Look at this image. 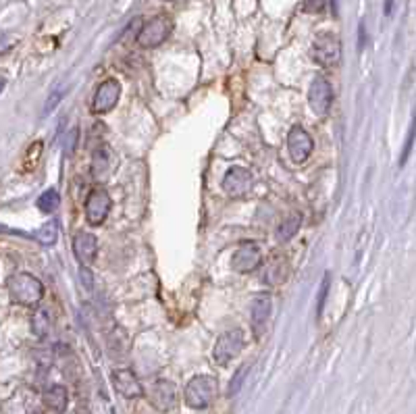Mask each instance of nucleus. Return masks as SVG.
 Segmentation results:
<instances>
[{"label":"nucleus","mask_w":416,"mask_h":414,"mask_svg":"<svg viewBox=\"0 0 416 414\" xmlns=\"http://www.w3.org/2000/svg\"><path fill=\"white\" fill-rule=\"evenodd\" d=\"M8 294L10 300L23 306H38L44 298V285L40 279H36L29 273H15L8 279Z\"/></svg>","instance_id":"1"},{"label":"nucleus","mask_w":416,"mask_h":414,"mask_svg":"<svg viewBox=\"0 0 416 414\" xmlns=\"http://www.w3.org/2000/svg\"><path fill=\"white\" fill-rule=\"evenodd\" d=\"M219 396V381L213 375H196L185 385V404L194 411L208 408Z\"/></svg>","instance_id":"2"},{"label":"nucleus","mask_w":416,"mask_h":414,"mask_svg":"<svg viewBox=\"0 0 416 414\" xmlns=\"http://www.w3.org/2000/svg\"><path fill=\"white\" fill-rule=\"evenodd\" d=\"M244 331L242 329H229L225 331L215 343V352H213V358L219 366H225L229 364L236 356H240V352L244 350Z\"/></svg>","instance_id":"3"},{"label":"nucleus","mask_w":416,"mask_h":414,"mask_svg":"<svg viewBox=\"0 0 416 414\" xmlns=\"http://www.w3.org/2000/svg\"><path fill=\"white\" fill-rule=\"evenodd\" d=\"M113 208V200L108 192L100 185H96L87 198H85V219L89 225H102L108 219V213Z\"/></svg>","instance_id":"4"},{"label":"nucleus","mask_w":416,"mask_h":414,"mask_svg":"<svg viewBox=\"0 0 416 414\" xmlns=\"http://www.w3.org/2000/svg\"><path fill=\"white\" fill-rule=\"evenodd\" d=\"M171 27H173V23H171L168 17H165V15L155 17L152 21H148V23L140 29V34H138V44H140L142 48H157V46H161L166 38H168Z\"/></svg>","instance_id":"5"},{"label":"nucleus","mask_w":416,"mask_h":414,"mask_svg":"<svg viewBox=\"0 0 416 414\" xmlns=\"http://www.w3.org/2000/svg\"><path fill=\"white\" fill-rule=\"evenodd\" d=\"M313 57L323 67H335L341 59V42L335 34H321L313 44Z\"/></svg>","instance_id":"6"},{"label":"nucleus","mask_w":416,"mask_h":414,"mask_svg":"<svg viewBox=\"0 0 416 414\" xmlns=\"http://www.w3.org/2000/svg\"><path fill=\"white\" fill-rule=\"evenodd\" d=\"M313 148H315V142L313 138L308 136V131L300 125L292 127L289 134H287V152L292 157L294 163H306L308 157L313 155Z\"/></svg>","instance_id":"7"},{"label":"nucleus","mask_w":416,"mask_h":414,"mask_svg":"<svg viewBox=\"0 0 416 414\" xmlns=\"http://www.w3.org/2000/svg\"><path fill=\"white\" fill-rule=\"evenodd\" d=\"M152 408H157L159 413H171L177 408V387L173 381L168 379H159L152 383L150 396H148Z\"/></svg>","instance_id":"8"},{"label":"nucleus","mask_w":416,"mask_h":414,"mask_svg":"<svg viewBox=\"0 0 416 414\" xmlns=\"http://www.w3.org/2000/svg\"><path fill=\"white\" fill-rule=\"evenodd\" d=\"M271 296L268 294H256L252 300V310H250V325H252V333L256 339H260L266 327H268V319H271Z\"/></svg>","instance_id":"9"},{"label":"nucleus","mask_w":416,"mask_h":414,"mask_svg":"<svg viewBox=\"0 0 416 414\" xmlns=\"http://www.w3.org/2000/svg\"><path fill=\"white\" fill-rule=\"evenodd\" d=\"M252 185H254V177H252V173H250L246 166H234L223 177V190L231 198L246 196L250 190H252Z\"/></svg>","instance_id":"10"},{"label":"nucleus","mask_w":416,"mask_h":414,"mask_svg":"<svg viewBox=\"0 0 416 414\" xmlns=\"http://www.w3.org/2000/svg\"><path fill=\"white\" fill-rule=\"evenodd\" d=\"M308 102H310V108L317 113V115H327L329 108L333 104V87L331 83L327 82L325 78L317 76L313 83H310V90H308Z\"/></svg>","instance_id":"11"},{"label":"nucleus","mask_w":416,"mask_h":414,"mask_svg":"<svg viewBox=\"0 0 416 414\" xmlns=\"http://www.w3.org/2000/svg\"><path fill=\"white\" fill-rule=\"evenodd\" d=\"M121 96V83L117 80H106L98 85L96 94H94V102H92V110L96 115H104L108 110H113L119 102Z\"/></svg>","instance_id":"12"},{"label":"nucleus","mask_w":416,"mask_h":414,"mask_svg":"<svg viewBox=\"0 0 416 414\" xmlns=\"http://www.w3.org/2000/svg\"><path fill=\"white\" fill-rule=\"evenodd\" d=\"M113 385H115L117 394H121L127 400H136V398H142L144 396L142 383L138 381V377L129 369H117V371H113Z\"/></svg>","instance_id":"13"},{"label":"nucleus","mask_w":416,"mask_h":414,"mask_svg":"<svg viewBox=\"0 0 416 414\" xmlns=\"http://www.w3.org/2000/svg\"><path fill=\"white\" fill-rule=\"evenodd\" d=\"M260 264H262V252L252 242H244L231 260V266L238 273H254L256 269H260Z\"/></svg>","instance_id":"14"},{"label":"nucleus","mask_w":416,"mask_h":414,"mask_svg":"<svg viewBox=\"0 0 416 414\" xmlns=\"http://www.w3.org/2000/svg\"><path fill=\"white\" fill-rule=\"evenodd\" d=\"M73 252H76L78 260L82 262L83 266H89L96 260V254H98V240H96V236L80 231L73 238Z\"/></svg>","instance_id":"15"},{"label":"nucleus","mask_w":416,"mask_h":414,"mask_svg":"<svg viewBox=\"0 0 416 414\" xmlns=\"http://www.w3.org/2000/svg\"><path fill=\"white\" fill-rule=\"evenodd\" d=\"M289 269V262H287V258L283 256V254H273V258L268 260V264H266V271H264V275H262V279H264V283L266 285H281L285 279H287V271Z\"/></svg>","instance_id":"16"},{"label":"nucleus","mask_w":416,"mask_h":414,"mask_svg":"<svg viewBox=\"0 0 416 414\" xmlns=\"http://www.w3.org/2000/svg\"><path fill=\"white\" fill-rule=\"evenodd\" d=\"M42 400H44V404H46L48 411L61 414L65 413V408L69 404V394H67V390L63 385H52V387H48L44 392V398Z\"/></svg>","instance_id":"17"},{"label":"nucleus","mask_w":416,"mask_h":414,"mask_svg":"<svg viewBox=\"0 0 416 414\" xmlns=\"http://www.w3.org/2000/svg\"><path fill=\"white\" fill-rule=\"evenodd\" d=\"M36 240L44 246H52L59 240V223L52 219L48 223H44L38 231H36Z\"/></svg>","instance_id":"18"},{"label":"nucleus","mask_w":416,"mask_h":414,"mask_svg":"<svg viewBox=\"0 0 416 414\" xmlns=\"http://www.w3.org/2000/svg\"><path fill=\"white\" fill-rule=\"evenodd\" d=\"M300 225H302V217H300V215H292L289 219H285V221L279 225V229H277V238H279L281 242H285V240L294 238V236L298 234Z\"/></svg>","instance_id":"19"},{"label":"nucleus","mask_w":416,"mask_h":414,"mask_svg":"<svg viewBox=\"0 0 416 414\" xmlns=\"http://www.w3.org/2000/svg\"><path fill=\"white\" fill-rule=\"evenodd\" d=\"M59 204H61V196H59L57 190H46V192L38 198V208H40L42 213H46V215L55 213V210L59 208Z\"/></svg>","instance_id":"20"},{"label":"nucleus","mask_w":416,"mask_h":414,"mask_svg":"<svg viewBox=\"0 0 416 414\" xmlns=\"http://www.w3.org/2000/svg\"><path fill=\"white\" fill-rule=\"evenodd\" d=\"M50 319H48V313L46 310H38L36 315H34V321H31V329L34 333L38 335V337H46L48 331H50Z\"/></svg>","instance_id":"21"},{"label":"nucleus","mask_w":416,"mask_h":414,"mask_svg":"<svg viewBox=\"0 0 416 414\" xmlns=\"http://www.w3.org/2000/svg\"><path fill=\"white\" fill-rule=\"evenodd\" d=\"M248 364H244V366H240V371L234 375V379H231V383H229V390H227V396H229V398H234V396L240 394V390H242V385H244V381H246V377H248Z\"/></svg>","instance_id":"22"},{"label":"nucleus","mask_w":416,"mask_h":414,"mask_svg":"<svg viewBox=\"0 0 416 414\" xmlns=\"http://www.w3.org/2000/svg\"><path fill=\"white\" fill-rule=\"evenodd\" d=\"M63 94H65V85H59L50 96H48V100H46V108H44V113H50L59 102H61V98H63Z\"/></svg>","instance_id":"23"},{"label":"nucleus","mask_w":416,"mask_h":414,"mask_svg":"<svg viewBox=\"0 0 416 414\" xmlns=\"http://www.w3.org/2000/svg\"><path fill=\"white\" fill-rule=\"evenodd\" d=\"M329 281H331V277H329V273L325 275V281H323V285H321V296H319V306H317V315H321L323 313V306H325V298H327V294H329Z\"/></svg>","instance_id":"24"},{"label":"nucleus","mask_w":416,"mask_h":414,"mask_svg":"<svg viewBox=\"0 0 416 414\" xmlns=\"http://www.w3.org/2000/svg\"><path fill=\"white\" fill-rule=\"evenodd\" d=\"M329 0H304V10L306 13H321Z\"/></svg>","instance_id":"25"},{"label":"nucleus","mask_w":416,"mask_h":414,"mask_svg":"<svg viewBox=\"0 0 416 414\" xmlns=\"http://www.w3.org/2000/svg\"><path fill=\"white\" fill-rule=\"evenodd\" d=\"M76 142H78V127H73V129H71V134H67L65 155H73V150H76Z\"/></svg>","instance_id":"26"},{"label":"nucleus","mask_w":416,"mask_h":414,"mask_svg":"<svg viewBox=\"0 0 416 414\" xmlns=\"http://www.w3.org/2000/svg\"><path fill=\"white\" fill-rule=\"evenodd\" d=\"M413 140H415V125L410 127V134H408V140H406V146H404V155H402L400 165H404V163H406V157H408V152H410V148H413Z\"/></svg>","instance_id":"27"},{"label":"nucleus","mask_w":416,"mask_h":414,"mask_svg":"<svg viewBox=\"0 0 416 414\" xmlns=\"http://www.w3.org/2000/svg\"><path fill=\"white\" fill-rule=\"evenodd\" d=\"M366 42V31H364V23H360V48H364Z\"/></svg>","instance_id":"28"},{"label":"nucleus","mask_w":416,"mask_h":414,"mask_svg":"<svg viewBox=\"0 0 416 414\" xmlns=\"http://www.w3.org/2000/svg\"><path fill=\"white\" fill-rule=\"evenodd\" d=\"M392 2H394V0H385V15L392 13Z\"/></svg>","instance_id":"29"},{"label":"nucleus","mask_w":416,"mask_h":414,"mask_svg":"<svg viewBox=\"0 0 416 414\" xmlns=\"http://www.w3.org/2000/svg\"><path fill=\"white\" fill-rule=\"evenodd\" d=\"M2 90H4V80L0 78V92H2Z\"/></svg>","instance_id":"30"}]
</instances>
